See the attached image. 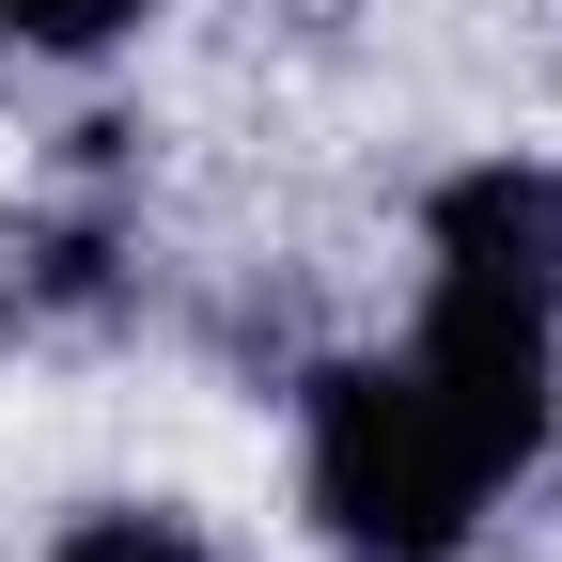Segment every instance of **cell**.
Listing matches in <instances>:
<instances>
[{
	"instance_id": "obj_1",
	"label": "cell",
	"mask_w": 562,
	"mask_h": 562,
	"mask_svg": "<svg viewBox=\"0 0 562 562\" xmlns=\"http://www.w3.org/2000/svg\"><path fill=\"white\" fill-rule=\"evenodd\" d=\"M547 281H562V188L547 172H469L438 203V313H422V391L453 406L484 469L547 438Z\"/></svg>"
},
{
	"instance_id": "obj_2",
	"label": "cell",
	"mask_w": 562,
	"mask_h": 562,
	"mask_svg": "<svg viewBox=\"0 0 562 562\" xmlns=\"http://www.w3.org/2000/svg\"><path fill=\"white\" fill-rule=\"evenodd\" d=\"M313 501L360 562H453L469 501H484V453L453 438V406L422 391V360H344L313 375Z\"/></svg>"
},
{
	"instance_id": "obj_3",
	"label": "cell",
	"mask_w": 562,
	"mask_h": 562,
	"mask_svg": "<svg viewBox=\"0 0 562 562\" xmlns=\"http://www.w3.org/2000/svg\"><path fill=\"white\" fill-rule=\"evenodd\" d=\"M0 16H16L32 47H110V32L140 16V0H0Z\"/></svg>"
},
{
	"instance_id": "obj_4",
	"label": "cell",
	"mask_w": 562,
	"mask_h": 562,
	"mask_svg": "<svg viewBox=\"0 0 562 562\" xmlns=\"http://www.w3.org/2000/svg\"><path fill=\"white\" fill-rule=\"evenodd\" d=\"M63 562H203V547H188V531H157V516H110V531L63 547Z\"/></svg>"
}]
</instances>
